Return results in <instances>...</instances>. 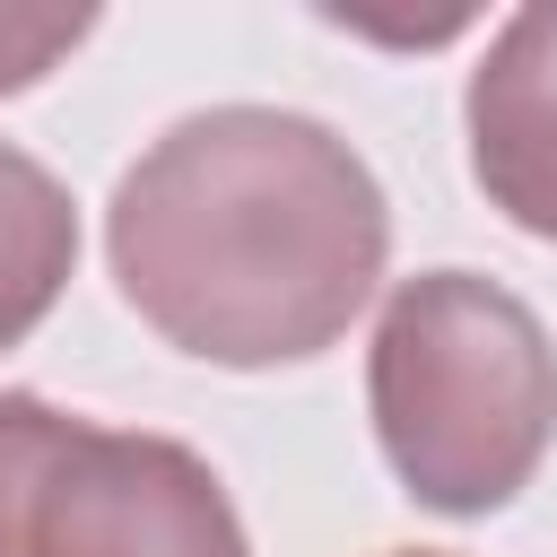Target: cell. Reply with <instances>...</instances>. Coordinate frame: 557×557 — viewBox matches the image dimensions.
<instances>
[{"label":"cell","mask_w":557,"mask_h":557,"mask_svg":"<svg viewBox=\"0 0 557 557\" xmlns=\"http://www.w3.org/2000/svg\"><path fill=\"white\" fill-rule=\"evenodd\" d=\"M366 409L392 479L426 513H496L557 444V348L540 313L479 270H418L383 296Z\"/></svg>","instance_id":"2"},{"label":"cell","mask_w":557,"mask_h":557,"mask_svg":"<svg viewBox=\"0 0 557 557\" xmlns=\"http://www.w3.org/2000/svg\"><path fill=\"white\" fill-rule=\"evenodd\" d=\"M0 557H252V540L191 444L0 392Z\"/></svg>","instance_id":"3"},{"label":"cell","mask_w":557,"mask_h":557,"mask_svg":"<svg viewBox=\"0 0 557 557\" xmlns=\"http://www.w3.org/2000/svg\"><path fill=\"white\" fill-rule=\"evenodd\" d=\"M87 44V17L70 9V17H17V9H0V96H17V87H35L61 52H78Z\"/></svg>","instance_id":"6"},{"label":"cell","mask_w":557,"mask_h":557,"mask_svg":"<svg viewBox=\"0 0 557 557\" xmlns=\"http://www.w3.org/2000/svg\"><path fill=\"white\" fill-rule=\"evenodd\" d=\"M122 305L183 357H322L383 287L392 209L366 157L287 104H209L148 139L104 209Z\"/></svg>","instance_id":"1"},{"label":"cell","mask_w":557,"mask_h":557,"mask_svg":"<svg viewBox=\"0 0 557 557\" xmlns=\"http://www.w3.org/2000/svg\"><path fill=\"white\" fill-rule=\"evenodd\" d=\"M470 122V174L487 209H505L522 235L557 244V0L513 9L461 96Z\"/></svg>","instance_id":"4"},{"label":"cell","mask_w":557,"mask_h":557,"mask_svg":"<svg viewBox=\"0 0 557 557\" xmlns=\"http://www.w3.org/2000/svg\"><path fill=\"white\" fill-rule=\"evenodd\" d=\"M78 270V209L70 191L0 139V348H17Z\"/></svg>","instance_id":"5"},{"label":"cell","mask_w":557,"mask_h":557,"mask_svg":"<svg viewBox=\"0 0 557 557\" xmlns=\"http://www.w3.org/2000/svg\"><path fill=\"white\" fill-rule=\"evenodd\" d=\"M392 557H435V548H392Z\"/></svg>","instance_id":"7"}]
</instances>
